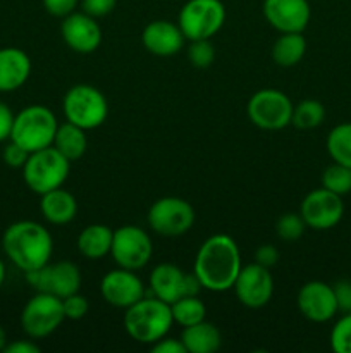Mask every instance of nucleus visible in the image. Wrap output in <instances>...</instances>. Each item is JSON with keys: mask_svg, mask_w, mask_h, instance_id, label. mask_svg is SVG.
Instances as JSON below:
<instances>
[{"mask_svg": "<svg viewBox=\"0 0 351 353\" xmlns=\"http://www.w3.org/2000/svg\"><path fill=\"white\" fill-rule=\"evenodd\" d=\"M181 341L188 353H213L220 348L222 336L212 323H196L182 330Z\"/></svg>", "mask_w": 351, "mask_h": 353, "instance_id": "24", "label": "nucleus"}, {"mask_svg": "<svg viewBox=\"0 0 351 353\" xmlns=\"http://www.w3.org/2000/svg\"><path fill=\"white\" fill-rule=\"evenodd\" d=\"M246 112L257 128L277 131L291 124L292 102L281 90L264 88L253 93L248 102Z\"/></svg>", "mask_w": 351, "mask_h": 353, "instance_id": "8", "label": "nucleus"}, {"mask_svg": "<svg viewBox=\"0 0 351 353\" xmlns=\"http://www.w3.org/2000/svg\"><path fill=\"white\" fill-rule=\"evenodd\" d=\"M241 254L229 234H213L203 241L195 257L193 272L209 292H227L240 274Z\"/></svg>", "mask_w": 351, "mask_h": 353, "instance_id": "1", "label": "nucleus"}, {"mask_svg": "<svg viewBox=\"0 0 351 353\" xmlns=\"http://www.w3.org/2000/svg\"><path fill=\"white\" fill-rule=\"evenodd\" d=\"M65 319L62 299L38 292L21 312V326L30 338L41 340L54 333Z\"/></svg>", "mask_w": 351, "mask_h": 353, "instance_id": "9", "label": "nucleus"}, {"mask_svg": "<svg viewBox=\"0 0 351 353\" xmlns=\"http://www.w3.org/2000/svg\"><path fill=\"white\" fill-rule=\"evenodd\" d=\"M326 145L334 162L351 168V123L334 126L327 134Z\"/></svg>", "mask_w": 351, "mask_h": 353, "instance_id": "27", "label": "nucleus"}, {"mask_svg": "<svg viewBox=\"0 0 351 353\" xmlns=\"http://www.w3.org/2000/svg\"><path fill=\"white\" fill-rule=\"evenodd\" d=\"M344 203L341 195L329 192L322 186L319 190H313L303 199L299 207V216L305 221L306 228H312L317 231H326L337 226L343 219Z\"/></svg>", "mask_w": 351, "mask_h": 353, "instance_id": "14", "label": "nucleus"}, {"mask_svg": "<svg viewBox=\"0 0 351 353\" xmlns=\"http://www.w3.org/2000/svg\"><path fill=\"white\" fill-rule=\"evenodd\" d=\"M3 353H40V347L34 345L33 341L17 340V341H12V343L6 345Z\"/></svg>", "mask_w": 351, "mask_h": 353, "instance_id": "42", "label": "nucleus"}, {"mask_svg": "<svg viewBox=\"0 0 351 353\" xmlns=\"http://www.w3.org/2000/svg\"><path fill=\"white\" fill-rule=\"evenodd\" d=\"M6 345H7V334L6 331H3V327L0 326V352H3Z\"/></svg>", "mask_w": 351, "mask_h": 353, "instance_id": "43", "label": "nucleus"}, {"mask_svg": "<svg viewBox=\"0 0 351 353\" xmlns=\"http://www.w3.org/2000/svg\"><path fill=\"white\" fill-rule=\"evenodd\" d=\"M14 114L7 103L0 102V143L10 140V131H12Z\"/></svg>", "mask_w": 351, "mask_h": 353, "instance_id": "40", "label": "nucleus"}, {"mask_svg": "<svg viewBox=\"0 0 351 353\" xmlns=\"http://www.w3.org/2000/svg\"><path fill=\"white\" fill-rule=\"evenodd\" d=\"M279 261V252L274 245H262V247L257 248L255 252V262L264 268H274Z\"/></svg>", "mask_w": 351, "mask_h": 353, "instance_id": "39", "label": "nucleus"}, {"mask_svg": "<svg viewBox=\"0 0 351 353\" xmlns=\"http://www.w3.org/2000/svg\"><path fill=\"white\" fill-rule=\"evenodd\" d=\"M62 109L69 123L85 131L102 126L109 116L105 95L92 85H74L69 88L62 100Z\"/></svg>", "mask_w": 351, "mask_h": 353, "instance_id": "6", "label": "nucleus"}, {"mask_svg": "<svg viewBox=\"0 0 351 353\" xmlns=\"http://www.w3.org/2000/svg\"><path fill=\"white\" fill-rule=\"evenodd\" d=\"M226 23L220 0H188L179 10L178 24L186 40H210Z\"/></svg>", "mask_w": 351, "mask_h": 353, "instance_id": "7", "label": "nucleus"}, {"mask_svg": "<svg viewBox=\"0 0 351 353\" xmlns=\"http://www.w3.org/2000/svg\"><path fill=\"white\" fill-rule=\"evenodd\" d=\"M188 59L193 68H210L215 61V47L210 40H191L188 47Z\"/></svg>", "mask_w": 351, "mask_h": 353, "instance_id": "32", "label": "nucleus"}, {"mask_svg": "<svg viewBox=\"0 0 351 353\" xmlns=\"http://www.w3.org/2000/svg\"><path fill=\"white\" fill-rule=\"evenodd\" d=\"M28 157H30V152L24 150L23 147H19L17 143H14L12 140L3 147L2 159L9 168H23L26 164Z\"/></svg>", "mask_w": 351, "mask_h": 353, "instance_id": "35", "label": "nucleus"}, {"mask_svg": "<svg viewBox=\"0 0 351 353\" xmlns=\"http://www.w3.org/2000/svg\"><path fill=\"white\" fill-rule=\"evenodd\" d=\"M322 186L336 195H346L351 192V168L334 162L322 172Z\"/></svg>", "mask_w": 351, "mask_h": 353, "instance_id": "30", "label": "nucleus"}, {"mask_svg": "<svg viewBox=\"0 0 351 353\" xmlns=\"http://www.w3.org/2000/svg\"><path fill=\"white\" fill-rule=\"evenodd\" d=\"M79 0H43V7L50 16L65 17L78 7Z\"/></svg>", "mask_w": 351, "mask_h": 353, "instance_id": "38", "label": "nucleus"}, {"mask_svg": "<svg viewBox=\"0 0 351 353\" xmlns=\"http://www.w3.org/2000/svg\"><path fill=\"white\" fill-rule=\"evenodd\" d=\"M114 231L105 224H89L79 233L78 250L89 261H100L110 254Z\"/></svg>", "mask_w": 351, "mask_h": 353, "instance_id": "23", "label": "nucleus"}, {"mask_svg": "<svg viewBox=\"0 0 351 353\" xmlns=\"http://www.w3.org/2000/svg\"><path fill=\"white\" fill-rule=\"evenodd\" d=\"M40 210L48 223L62 226V224L71 223L76 217L78 202H76L72 193H69L67 190L61 186V188H55L41 195Z\"/></svg>", "mask_w": 351, "mask_h": 353, "instance_id": "22", "label": "nucleus"}, {"mask_svg": "<svg viewBox=\"0 0 351 353\" xmlns=\"http://www.w3.org/2000/svg\"><path fill=\"white\" fill-rule=\"evenodd\" d=\"M24 274H26L31 288L41 293H50L58 299H65L72 293H78L79 286H81L79 268L69 261L45 264L43 268L24 272Z\"/></svg>", "mask_w": 351, "mask_h": 353, "instance_id": "12", "label": "nucleus"}, {"mask_svg": "<svg viewBox=\"0 0 351 353\" xmlns=\"http://www.w3.org/2000/svg\"><path fill=\"white\" fill-rule=\"evenodd\" d=\"M233 288L237 300L244 307L260 309L270 302L272 293H274V278L270 274V269L253 262L240 269Z\"/></svg>", "mask_w": 351, "mask_h": 353, "instance_id": "15", "label": "nucleus"}, {"mask_svg": "<svg viewBox=\"0 0 351 353\" xmlns=\"http://www.w3.org/2000/svg\"><path fill=\"white\" fill-rule=\"evenodd\" d=\"M117 6V0H81V9L92 17L109 16Z\"/></svg>", "mask_w": 351, "mask_h": 353, "instance_id": "36", "label": "nucleus"}, {"mask_svg": "<svg viewBox=\"0 0 351 353\" xmlns=\"http://www.w3.org/2000/svg\"><path fill=\"white\" fill-rule=\"evenodd\" d=\"M31 59L17 47L0 48V92H14L28 81Z\"/></svg>", "mask_w": 351, "mask_h": 353, "instance_id": "21", "label": "nucleus"}, {"mask_svg": "<svg viewBox=\"0 0 351 353\" xmlns=\"http://www.w3.org/2000/svg\"><path fill=\"white\" fill-rule=\"evenodd\" d=\"M151 254L153 245L147 231L141 228L127 224L114 231L110 255L119 268L138 271L150 262Z\"/></svg>", "mask_w": 351, "mask_h": 353, "instance_id": "11", "label": "nucleus"}, {"mask_svg": "<svg viewBox=\"0 0 351 353\" xmlns=\"http://www.w3.org/2000/svg\"><path fill=\"white\" fill-rule=\"evenodd\" d=\"M52 147L57 148L67 161H79L85 155L86 147H88V138H86L83 128L67 121V123L61 124L57 128Z\"/></svg>", "mask_w": 351, "mask_h": 353, "instance_id": "25", "label": "nucleus"}, {"mask_svg": "<svg viewBox=\"0 0 351 353\" xmlns=\"http://www.w3.org/2000/svg\"><path fill=\"white\" fill-rule=\"evenodd\" d=\"M62 309H64L65 319L79 321L88 314L89 303L86 296L79 295V293H72V295L62 299Z\"/></svg>", "mask_w": 351, "mask_h": 353, "instance_id": "34", "label": "nucleus"}, {"mask_svg": "<svg viewBox=\"0 0 351 353\" xmlns=\"http://www.w3.org/2000/svg\"><path fill=\"white\" fill-rule=\"evenodd\" d=\"M147 219L157 234L169 238L181 236L193 228L195 210L189 202L179 196H162L151 203Z\"/></svg>", "mask_w": 351, "mask_h": 353, "instance_id": "10", "label": "nucleus"}, {"mask_svg": "<svg viewBox=\"0 0 351 353\" xmlns=\"http://www.w3.org/2000/svg\"><path fill=\"white\" fill-rule=\"evenodd\" d=\"M62 40L76 54H93L102 43V30L95 17L86 12H71L61 24Z\"/></svg>", "mask_w": 351, "mask_h": 353, "instance_id": "19", "label": "nucleus"}, {"mask_svg": "<svg viewBox=\"0 0 351 353\" xmlns=\"http://www.w3.org/2000/svg\"><path fill=\"white\" fill-rule=\"evenodd\" d=\"M296 303L299 312L312 323H327L339 312L334 288L323 281L305 283L299 288Z\"/></svg>", "mask_w": 351, "mask_h": 353, "instance_id": "18", "label": "nucleus"}, {"mask_svg": "<svg viewBox=\"0 0 351 353\" xmlns=\"http://www.w3.org/2000/svg\"><path fill=\"white\" fill-rule=\"evenodd\" d=\"M100 295L112 307L127 309L145 296L143 281L129 269L107 272L100 281Z\"/></svg>", "mask_w": 351, "mask_h": 353, "instance_id": "16", "label": "nucleus"}, {"mask_svg": "<svg viewBox=\"0 0 351 353\" xmlns=\"http://www.w3.org/2000/svg\"><path fill=\"white\" fill-rule=\"evenodd\" d=\"M306 52V40L301 33H281L272 47V59L281 68L299 64Z\"/></svg>", "mask_w": 351, "mask_h": 353, "instance_id": "26", "label": "nucleus"}, {"mask_svg": "<svg viewBox=\"0 0 351 353\" xmlns=\"http://www.w3.org/2000/svg\"><path fill=\"white\" fill-rule=\"evenodd\" d=\"M171 310L174 323H178L179 326L182 327L202 323V321H205L206 316V307L205 303L198 299V295L182 296V299L176 300L174 303H171Z\"/></svg>", "mask_w": 351, "mask_h": 353, "instance_id": "28", "label": "nucleus"}, {"mask_svg": "<svg viewBox=\"0 0 351 353\" xmlns=\"http://www.w3.org/2000/svg\"><path fill=\"white\" fill-rule=\"evenodd\" d=\"M332 288H334V295H336V302H337V309H339V312H344V314L351 312V281H348V279H341V281H337Z\"/></svg>", "mask_w": 351, "mask_h": 353, "instance_id": "37", "label": "nucleus"}, {"mask_svg": "<svg viewBox=\"0 0 351 353\" xmlns=\"http://www.w3.org/2000/svg\"><path fill=\"white\" fill-rule=\"evenodd\" d=\"M330 348L336 353H351V312L344 314L330 331Z\"/></svg>", "mask_w": 351, "mask_h": 353, "instance_id": "33", "label": "nucleus"}, {"mask_svg": "<svg viewBox=\"0 0 351 353\" xmlns=\"http://www.w3.org/2000/svg\"><path fill=\"white\" fill-rule=\"evenodd\" d=\"M57 117L45 105H28L14 116L10 140L30 154L52 147L57 133Z\"/></svg>", "mask_w": 351, "mask_h": 353, "instance_id": "4", "label": "nucleus"}, {"mask_svg": "<svg viewBox=\"0 0 351 353\" xmlns=\"http://www.w3.org/2000/svg\"><path fill=\"white\" fill-rule=\"evenodd\" d=\"M264 16L281 33H303L312 17L308 0H264Z\"/></svg>", "mask_w": 351, "mask_h": 353, "instance_id": "17", "label": "nucleus"}, {"mask_svg": "<svg viewBox=\"0 0 351 353\" xmlns=\"http://www.w3.org/2000/svg\"><path fill=\"white\" fill-rule=\"evenodd\" d=\"M323 117H326V109L319 100L306 99L301 100L298 105H292L291 124L298 130H313L323 123Z\"/></svg>", "mask_w": 351, "mask_h": 353, "instance_id": "29", "label": "nucleus"}, {"mask_svg": "<svg viewBox=\"0 0 351 353\" xmlns=\"http://www.w3.org/2000/svg\"><path fill=\"white\" fill-rule=\"evenodd\" d=\"M69 168L71 161H67L57 148L47 147L30 154L26 164L23 165V178L31 192L43 195L64 185Z\"/></svg>", "mask_w": 351, "mask_h": 353, "instance_id": "5", "label": "nucleus"}, {"mask_svg": "<svg viewBox=\"0 0 351 353\" xmlns=\"http://www.w3.org/2000/svg\"><path fill=\"white\" fill-rule=\"evenodd\" d=\"M172 319L171 305L155 296H143L127 307L124 314V327L134 341L143 345H153L171 331Z\"/></svg>", "mask_w": 351, "mask_h": 353, "instance_id": "3", "label": "nucleus"}, {"mask_svg": "<svg viewBox=\"0 0 351 353\" xmlns=\"http://www.w3.org/2000/svg\"><path fill=\"white\" fill-rule=\"evenodd\" d=\"M305 221L299 214L288 212L284 216L279 217L277 224H275V233L281 240L284 241H296L303 236L305 233Z\"/></svg>", "mask_w": 351, "mask_h": 353, "instance_id": "31", "label": "nucleus"}, {"mask_svg": "<svg viewBox=\"0 0 351 353\" xmlns=\"http://www.w3.org/2000/svg\"><path fill=\"white\" fill-rule=\"evenodd\" d=\"M3 281H6V265H3L2 259H0V288H2Z\"/></svg>", "mask_w": 351, "mask_h": 353, "instance_id": "44", "label": "nucleus"}, {"mask_svg": "<svg viewBox=\"0 0 351 353\" xmlns=\"http://www.w3.org/2000/svg\"><path fill=\"white\" fill-rule=\"evenodd\" d=\"M202 290V283L196 274H184L174 264H158L150 274L151 296L165 303H174L182 296H196Z\"/></svg>", "mask_w": 351, "mask_h": 353, "instance_id": "13", "label": "nucleus"}, {"mask_svg": "<svg viewBox=\"0 0 351 353\" xmlns=\"http://www.w3.org/2000/svg\"><path fill=\"white\" fill-rule=\"evenodd\" d=\"M151 352L153 353H188L181 340H174V338H167V336H164L162 340H158L157 343L151 345Z\"/></svg>", "mask_w": 351, "mask_h": 353, "instance_id": "41", "label": "nucleus"}, {"mask_svg": "<svg viewBox=\"0 0 351 353\" xmlns=\"http://www.w3.org/2000/svg\"><path fill=\"white\" fill-rule=\"evenodd\" d=\"M184 34L179 24L171 21H151L141 33V43L150 54L158 57H171L184 47Z\"/></svg>", "mask_w": 351, "mask_h": 353, "instance_id": "20", "label": "nucleus"}, {"mask_svg": "<svg viewBox=\"0 0 351 353\" xmlns=\"http://www.w3.org/2000/svg\"><path fill=\"white\" fill-rule=\"evenodd\" d=\"M3 254L23 272L48 264L54 252V240L48 230L34 221H17L2 236Z\"/></svg>", "mask_w": 351, "mask_h": 353, "instance_id": "2", "label": "nucleus"}]
</instances>
